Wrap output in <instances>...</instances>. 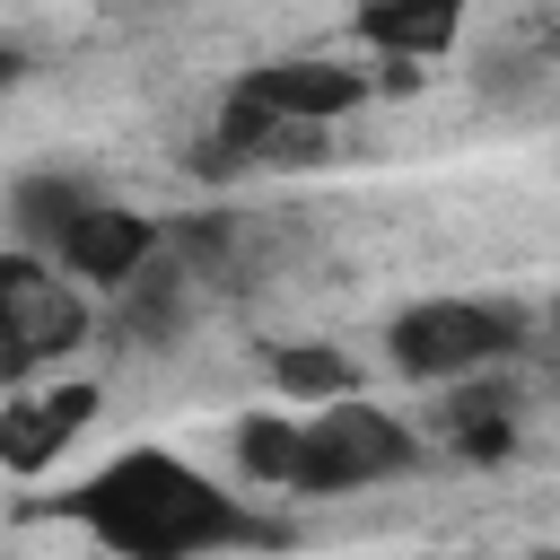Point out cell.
<instances>
[{"instance_id":"9c48e42d","label":"cell","mask_w":560,"mask_h":560,"mask_svg":"<svg viewBox=\"0 0 560 560\" xmlns=\"http://www.w3.org/2000/svg\"><path fill=\"white\" fill-rule=\"evenodd\" d=\"M359 44L376 61H446L464 44V0H359Z\"/></svg>"},{"instance_id":"30bf717a","label":"cell","mask_w":560,"mask_h":560,"mask_svg":"<svg viewBox=\"0 0 560 560\" xmlns=\"http://www.w3.org/2000/svg\"><path fill=\"white\" fill-rule=\"evenodd\" d=\"M262 376H271L280 402H306V411L359 394V368H350V350H332V341H271V350H262Z\"/></svg>"},{"instance_id":"8fae6325","label":"cell","mask_w":560,"mask_h":560,"mask_svg":"<svg viewBox=\"0 0 560 560\" xmlns=\"http://www.w3.org/2000/svg\"><path fill=\"white\" fill-rule=\"evenodd\" d=\"M298 464H306V420L289 411H236V472L254 490H298Z\"/></svg>"},{"instance_id":"3957f363","label":"cell","mask_w":560,"mask_h":560,"mask_svg":"<svg viewBox=\"0 0 560 560\" xmlns=\"http://www.w3.org/2000/svg\"><path fill=\"white\" fill-rule=\"evenodd\" d=\"M394 472H420V429L394 420L385 402H324L306 411V464H298V499H350V490H376Z\"/></svg>"},{"instance_id":"4fadbf2b","label":"cell","mask_w":560,"mask_h":560,"mask_svg":"<svg viewBox=\"0 0 560 560\" xmlns=\"http://www.w3.org/2000/svg\"><path fill=\"white\" fill-rule=\"evenodd\" d=\"M551 332H560V289H551Z\"/></svg>"},{"instance_id":"7a4b0ae2","label":"cell","mask_w":560,"mask_h":560,"mask_svg":"<svg viewBox=\"0 0 560 560\" xmlns=\"http://www.w3.org/2000/svg\"><path fill=\"white\" fill-rule=\"evenodd\" d=\"M385 350L411 385H464L525 350V315L508 298H420L385 324Z\"/></svg>"},{"instance_id":"6da1fadb","label":"cell","mask_w":560,"mask_h":560,"mask_svg":"<svg viewBox=\"0 0 560 560\" xmlns=\"http://www.w3.org/2000/svg\"><path fill=\"white\" fill-rule=\"evenodd\" d=\"M61 516L114 551V560H219L236 542H280L271 516H254L236 490H219L175 446H122L88 481H70Z\"/></svg>"},{"instance_id":"277c9868","label":"cell","mask_w":560,"mask_h":560,"mask_svg":"<svg viewBox=\"0 0 560 560\" xmlns=\"http://www.w3.org/2000/svg\"><path fill=\"white\" fill-rule=\"evenodd\" d=\"M88 280H70L52 254L9 245L0 254V341H9V376L26 385L44 359H70L88 341Z\"/></svg>"},{"instance_id":"8992f818","label":"cell","mask_w":560,"mask_h":560,"mask_svg":"<svg viewBox=\"0 0 560 560\" xmlns=\"http://www.w3.org/2000/svg\"><path fill=\"white\" fill-rule=\"evenodd\" d=\"M158 245H166V236H158V219H149V210L88 192V201H79V219L61 228L52 262H61L70 280H88V289H131V280L158 262Z\"/></svg>"},{"instance_id":"7c38bea8","label":"cell","mask_w":560,"mask_h":560,"mask_svg":"<svg viewBox=\"0 0 560 560\" xmlns=\"http://www.w3.org/2000/svg\"><path fill=\"white\" fill-rule=\"evenodd\" d=\"M79 201H88V184H70V175H18V184H9V245L52 254L61 228L79 219Z\"/></svg>"},{"instance_id":"ba28073f","label":"cell","mask_w":560,"mask_h":560,"mask_svg":"<svg viewBox=\"0 0 560 560\" xmlns=\"http://www.w3.org/2000/svg\"><path fill=\"white\" fill-rule=\"evenodd\" d=\"M516 438H525V394H516V376L481 368V376L446 385V446H455L464 464H499V455H516Z\"/></svg>"},{"instance_id":"52a82bcc","label":"cell","mask_w":560,"mask_h":560,"mask_svg":"<svg viewBox=\"0 0 560 560\" xmlns=\"http://www.w3.org/2000/svg\"><path fill=\"white\" fill-rule=\"evenodd\" d=\"M96 402H105V394H96L88 376H79V385H52V394H26V385H18L9 411H0V464H9L18 481L44 472V464L70 455V438L96 420Z\"/></svg>"},{"instance_id":"5b68a950","label":"cell","mask_w":560,"mask_h":560,"mask_svg":"<svg viewBox=\"0 0 560 560\" xmlns=\"http://www.w3.org/2000/svg\"><path fill=\"white\" fill-rule=\"evenodd\" d=\"M236 96H254L262 114H280V122H341V114H359L368 96H376V79L359 70V61H341V52H280V61H254V70H236Z\"/></svg>"}]
</instances>
